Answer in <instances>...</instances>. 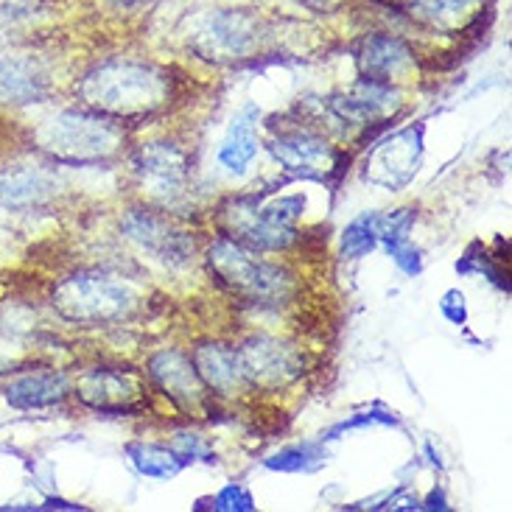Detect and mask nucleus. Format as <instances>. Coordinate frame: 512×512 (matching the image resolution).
Masks as SVG:
<instances>
[{
	"label": "nucleus",
	"instance_id": "obj_1",
	"mask_svg": "<svg viewBox=\"0 0 512 512\" xmlns=\"http://www.w3.org/2000/svg\"><path fill=\"white\" fill-rule=\"evenodd\" d=\"M79 104L118 124H143L171 110L177 82L171 70L140 59H104L76 84Z\"/></svg>",
	"mask_w": 512,
	"mask_h": 512
},
{
	"label": "nucleus",
	"instance_id": "obj_2",
	"mask_svg": "<svg viewBox=\"0 0 512 512\" xmlns=\"http://www.w3.org/2000/svg\"><path fill=\"white\" fill-rule=\"evenodd\" d=\"M34 140L56 166H107L126 152L124 124L87 107L51 115L37 126Z\"/></svg>",
	"mask_w": 512,
	"mask_h": 512
},
{
	"label": "nucleus",
	"instance_id": "obj_3",
	"mask_svg": "<svg viewBox=\"0 0 512 512\" xmlns=\"http://www.w3.org/2000/svg\"><path fill=\"white\" fill-rule=\"evenodd\" d=\"M210 277L252 308H280L294 297V275L286 266L266 261L233 238H216L205 255Z\"/></svg>",
	"mask_w": 512,
	"mask_h": 512
},
{
	"label": "nucleus",
	"instance_id": "obj_4",
	"mask_svg": "<svg viewBox=\"0 0 512 512\" xmlns=\"http://www.w3.org/2000/svg\"><path fill=\"white\" fill-rule=\"evenodd\" d=\"M305 210L303 194H241L219 210L224 236L255 252H286L297 241V222Z\"/></svg>",
	"mask_w": 512,
	"mask_h": 512
},
{
	"label": "nucleus",
	"instance_id": "obj_5",
	"mask_svg": "<svg viewBox=\"0 0 512 512\" xmlns=\"http://www.w3.org/2000/svg\"><path fill=\"white\" fill-rule=\"evenodd\" d=\"M51 305L73 325H115L135 314L138 291L107 269H79L56 283Z\"/></svg>",
	"mask_w": 512,
	"mask_h": 512
},
{
	"label": "nucleus",
	"instance_id": "obj_6",
	"mask_svg": "<svg viewBox=\"0 0 512 512\" xmlns=\"http://www.w3.org/2000/svg\"><path fill=\"white\" fill-rule=\"evenodd\" d=\"M272 26L252 9H213L188 34V48L210 65H244L266 54Z\"/></svg>",
	"mask_w": 512,
	"mask_h": 512
},
{
	"label": "nucleus",
	"instance_id": "obj_7",
	"mask_svg": "<svg viewBox=\"0 0 512 512\" xmlns=\"http://www.w3.org/2000/svg\"><path fill=\"white\" fill-rule=\"evenodd\" d=\"M266 149L286 174L297 180L325 182V185H336L342 180L350 163V154L336 149L319 129H311L300 121L275 132Z\"/></svg>",
	"mask_w": 512,
	"mask_h": 512
},
{
	"label": "nucleus",
	"instance_id": "obj_8",
	"mask_svg": "<svg viewBox=\"0 0 512 512\" xmlns=\"http://www.w3.org/2000/svg\"><path fill=\"white\" fill-rule=\"evenodd\" d=\"M132 174L138 180L140 191L157 208H174L191 194V157L171 140H146L129 154Z\"/></svg>",
	"mask_w": 512,
	"mask_h": 512
},
{
	"label": "nucleus",
	"instance_id": "obj_9",
	"mask_svg": "<svg viewBox=\"0 0 512 512\" xmlns=\"http://www.w3.org/2000/svg\"><path fill=\"white\" fill-rule=\"evenodd\" d=\"M236 361L244 389L277 392L300 381L305 373V353L280 336L255 333L236 347Z\"/></svg>",
	"mask_w": 512,
	"mask_h": 512
},
{
	"label": "nucleus",
	"instance_id": "obj_10",
	"mask_svg": "<svg viewBox=\"0 0 512 512\" xmlns=\"http://www.w3.org/2000/svg\"><path fill=\"white\" fill-rule=\"evenodd\" d=\"M423 163V126L412 124L375 143L364 157L361 177L373 188L398 194L415 180Z\"/></svg>",
	"mask_w": 512,
	"mask_h": 512
},
{
	"label": "nucleus",
	"instance_id": "obj_11",
	"mask_svg": "<svg viewBox=\"0 0 512 512\" xmlns=\"http://www.w3.org/2000/svg\"><path fill=\"white\" fill-rule=\"evenodd\" d=\"M121 230L140 250L149 252L154 261L171 269H185L196 258V238L171 222L166 210L129 208L121 216Z\"/></svg>",
	"mask_w": 512,
	"mask_h": 512
},
{
	"label": "nucleus",
	"instance_id": "obj_12",
	"mask_svg": "<svg viewBox=\"0 0 512 512\" xmlns=\"http://www.w3.org/2000/svg\"><path fill=\"white\" fill-rule=\"evenodd\" d=\"M322 107L345 129H370L392 121L401 112V90L395 84L361 79L350 90L322 98Z\"/></svg>",
	"mask_w": 512,
	"mask_h": 512
},
{
	"label": "nucleus",
	"instance_id": "obj_13",
	"mask_svg": "<svg viewBox=\"0 0 512 512\" xmlns=\"http://www.w3.org/2000/svg\"><path fill=\"white\" fill-rule=\"evenodd\" d=\"M76 398L101 415H140L149 401L138 378L115 367H96L76 381Z\"/></svg>",
	"mask_w": 512,
	"mask_h": 512
},
{
	"label": "nucleus",
	"instance_id": "obj_14",
	"mask_svg": "<svg viewBox=\"0 0 512 512\" xmlns=\"http://www.w3.org/2000/svg\"><path fill=\"white\" fill-rule=\"evenodd\" d=\"M146 375L149 384L182 412L191 415L208 406V387L202 384L191 356H185L182 350L154 353L146 364Z\"/></svg>",
	"mask_w": 512,
	"mask_h": 512
},
{
	"label": "nucleus",
	"instance_id": "obj_15",
	"mask_svg": "<svg viewBox=\"0 0 512 512\" xmlns=\"http://www.w3.org/2000/svg\"><path fill=\"white\" fill-rule=\"evenodd\" d=\"M62 182L48 166L17 163L0 168V208L34 210L48 205L59 194Z\"/></svg>",
	"mask_w": 512,
	"mask_h": 512
},
{
	"label": "nucleus",
	"instance_id": "obj_16",
	"mask_svg": "<svg viewBox=\"0 0 512 512\" xmlns=\"http://www.w3.org/2000/svg\"><path fill=\"white\" fill-rule=\"evenodd\" d=\"M356 68L361 79L392 84L415 68V51L395 34H370L356 48Z\"/></svg>",
	"mask_w": 512,
	"mask_h": 512
},
{
	"label": "nucleus",
	"instance_id": "obj_17",
	"mask_svg": "<svg viewBox=\"0 0 512 512\" xmlns=\"http://www.w3.org/2000/svg\"><path fill=\"white\" fill-rule=\"evenodd\" d=\"M51 79L31 56H0V107H28L48 96Z\"/></svg>",
	"mask_w": 512,
	"mask_h": 512
},
{
	"label": "nucleus",
	"instance_id": "obj_18",
	"mask_svg": "<svg viewBox=\"0 0 512 512\" xmlns=\"http://www.w3.org/2000/svg\"><path fill=\"white\" fill-rule=\"evenodd\" d=\"M258 124H261V112H258V107L247 104L236 112V118L227 126L222 146H219V163L230 174H244L261 152Z\"/></svg>",
	"mask_w": 512,
	"mask_h": 512
},
{
	"label": "nucleus",
	"instance_id": "obj_19",
	"mask_svg": "<svg viewBox=\"0 0 512 512\" xmlns=\"http://www.w3.org/2000/svg\"><path fill=\"white\" fill-rule=\"evenodd\" d=\"M196 373L202 378V384L208 392L216 395H236L244 389L241 373H238L236 347L222 345V342H202L191 353Z\"/></svg>",
	"mask_w": 512,
	"mask_h": 512
},
{
	"label": "nucleus",
	"instance_id": "obj_20",
	"mask_svg": "<svg viewBox=\"0 0 512 512\" xmlns=\"http://www.w3.org/2000/svg\"><path fill=\"white\" fill-rule=\"evenodd\" d=\"M70 381L65 373H31L12 381L6 387V401L12 403L14 409H45V406H56L68 398Z\"/></svg>",
	"mask_w": 512,
	"mask_h": 512
},
{
	"label": "nucleus",
	"instance_id": "obj_21",
	"mask_svg": "<svg viewBox=\"0 0 512 512\" xmlns=\"http://www.w3.org/2000/svg\"><path fill=\"white\" fill-rule=\"evenodd\" d=\"M482 0H412L406 12L415 17L420 26L440 31V34H457L473 20Z\"/></svg>",
	"mask_w": 512,
	"mask_h": 512
},
{
	"label": "nucleus",
	"instance_id": "obj_22",
	"mask_svg": "<svg viewBox=\"0 0 512 512\" xmlns=\"http://www.w3.org/2000/svg\"><path fill=\"white\" fill-rule=\"evenodd\" d=\"M126 457L132 459V465L149 479H174L185 468L182 459L168 445L129 443L126 445Z\"/></svg>",
	"mask_w": 512,
	"mask_h": 512
},
{
	"label": "nucleus",
	"instance_id": "obj_23",
	"mask_svg": "<svg viewBox=\"0 0 512 512\" xmlns=\"http://www.w3.org/2000/svg\"><path fill=\"white\" fill-rule=\"evenodd\" d=\"M378 247V233H375V213H361L359 219L347 224L342 233V255L359 261L364 255Z\"/></svg>",
	"mask_w": 512,
	"mask_h": 512
},
{
	"label": "nucleus",
	"instance_id": "obj_24",
	"mask_svg": "<svg viewBox=\"0 0 512 512\" xmlns=\"http://www.w3.org/2000/svg\"><path fill=\"white\" fill-rule=\"evenodd\" d=\"M322 462H325V457H322V451H319L317 445L305 443L294 445V448H286V451H280L275 457H269L266 459V468L286 473H311L317 471Z\"/></svg>",
	"mask_w": 512,
	"mask_h": 512
},
{
	"label": "nucleus",
	"instance_id": "obj_25",
	"mask_svg": "<svg viewBox=\"0 0 512 512\" xmlns=\"http://www.w3.org/2000/svg\"><path fill=\"white\" fill-rule=\"evenodd\" d=\"M171 451L182 459V465H188V462H213V459H216L208 440H205L202 434H194V431H180V434H174Z\"/></svg>",
	"mask_w": 512,
	"mask_h": 512
},
{
	"label": "nucleus",
	"instance_id": "obj_26",
	"mask_svg": "<svg viewBox=\"0 0 512 512\" xmlns=\"http://www.w3.org/2000/svg\"><path fill=\"white\" fill-rule=\"evenodd\" d=\"M384 247H387L389 258L398 263L406 275H420V269H423V258H420V250H417L409 238L389 241V244H384Z\"/></svg>",
	"mask_w": 512,
	"mask_h": 512
},
{
	"label": "nucleus",
	"instance_id": "obj_27",
	"mask_svg": "<svg viewBox=\"0 0 512 512\" xmlns=\"http://www.w3.org/2000/svg\"><path fill=\"white\" fill-rule=\"evenodd\" d=\"M42 0H0V26L23 23L40 9Z\"/></svg>",
	"mask_w": 512,
	"mask_h": 512
},
{
	"label": "nucleus",
	"instance_id": "obj_28",
	"mask_svg": "<svg viewBox=\"0 0 512 512\" xmlns=\"http://www.w3.org/2000/svg\"><path fill=\"white\" fill-rule=\"evenodd\" d=\"M216 510H255L250 490L241 485H227L216 496Z\"/></svg>",
	"mask_w": 512,
	"mask_h": 512
},
{
	"label": "nucleus",
	"instance_id": "obj_29",
	"mask_svg": "<svg viewBox=\"0 0 512 512\" xmlns=\"http://www.w3.org/2000/svg\"><path fill=\"white\" fill-rule=\"evenodd\" d=\"M294 3H300V6H305L308 12H317V14H325L331 12V9H336L342 0H294Z\"/></svg>",
	"mask_w": 512,
	"mask_h": 512
},
{
	"label": "nucleus",
	"instance_id": "obj_30",
	"mask_svg": "<svg viewBox=\"0 0 512 512\" xmlns=\"http://www.w3.org/2000/svg\"><path fill=\"white\" fill-rule=\"evenodd\" d=\"M375 3H381V6H395V9H403V12H406V6H409L412 0H375Z\"/></svg>",
	"mask_w": 512,
	"mask_h": 512
},
{
	"label": "nucleus",
	"instance_id": "obj_31",
	"mask_svg": "<svg viewBox=\"0 0 512 512\" xmlns=\"http://www.w3.org/2000/svg\"><path fill=\"white\" fill-rule=\"evenodd\" d=\"M115 6H140V3H149V0H110Z\"/></svg>",
	"mask_w": 512,
	"mask_h": 512
},
{
	"label": "nucleus",
	"instance_id": "obj_32",
	"mask_svg": "<svg viewBox=\"0 0 512 512\" xmlns=\"http://www.w3.org/2000/svg\"><path fill=\"white\" fill-rule=\"evenodd\" d=\"M9 367H12V361H9V359H3V356H0V373H6V370H9Z\"/></svg>",
	"mask_w": 512,
	"mask_h": 512
}]
</instances>
